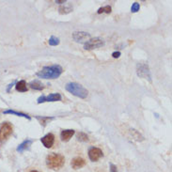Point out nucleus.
<instances>
[{
  "label": "nucleus",
  "mask_w": 172,
  "mask_h": 172,
  "mask_svg": "<svg viewBox=\"0 0 172 172\" xmlns=\"http://www.w3.org/2000/svg\"><path fill=\"white\" fill-rule=\"evenodd\" d=\"M63 73V69L60 65H52L45 66L36 74L40 78L43 79H57Z\"/></svg>",
  "instance_id": "obj_1"
},
{
  "label": "nucleus",
  "mask_w": 172,
  "mask_h": 172,
  "mask_svg": "<svg viewBox=\"0 0 172 172\" xmlns=\"http://www.w3.org/2000/svg\"><path fill=\"white\" fill-rule=\"evenodd\" d=\"M65 164V158L59 153H50L46 157V165L52 170L60 169Z\"/></svg>",
  "instance_id": "obj_2"
},
{
  "label": "nucleus",
  "mask_w": 172,
  "mask_h": 172,
  "mask_svg": "<svg viewBox=\"0 0 172 172\" xmlns=\"http://www.w3.org/2000/svg\"><path fill=\"white\" fill-rule=\"evenodd\" d=\"M65 88H66L67 91L72 93L73 95H74L76 97H79L81 99H85L88 95L87 90H86L82 85L78 84V83H75V82L68 83V84L65 86Z\"/></svg>",
  "instance_id": "obj_3"
},
{
  "label": "nucleus",
  "mask_w": 172,
  "mask_h": 172,
  "mask_svg": "<svg viewBox=\"0 0 172 172\" xmlns=\"http://www.w3.org/2000/svg\"><path fill=\"white\" fill-rule=\"evenodd\" d=\"M136 74L139 77L144 79H148L151 81V72H150V68L149 65L145 62H140L136 65Z\"/></svg>",
  "instance_id": "obj_4"
},
{
  "label": "nucleus",
  "mask_w": 172,
  "mask_h": 172,
  "mask_svg": "<svg viewBox=\"0 0 172 172\" xmlns=\"http://www.w3.org/2000/svg\"><path fill=\"white\" fill-rule=\"evenodd\" d=\"M104 45V41L103 39L101 38H90L88 40L86 43H84V48L86 50H93V49H96V48H100Z\"/></svg>",
  "instance_id": "obj_5"
},
{
  "label": "nucleus",
  "mask_w": 172,
  "mask_h": 172,
  "mask_svg": "<svg viewBox=\"0 0 172 172\" xmlns=\"http://www.w3.org/2000/svg\"><path fill=\"white\" fill-rule=\"evenodd\" d=\"M12 134V126L9 122H4L0 128V141H5Z\"/></svg>",
  "instance_id": "obj_6"
},
{
  "label": "nucleus",
  "mask_w": 172,
  "mask_h": 172,
  "mask_svg": "<svg viewBox=\"0 0 172 172\" xmlns=\"http://www.w3.org/2000/svg\"><path fill=\"white\" fill-rule=\"evenodd\" d=\"M73 39L76 43H86L90 39V34L85 31H74L73 33Z\"/></svg>",
  "instance_id": "obj_7"
},
{
  "label": "nucleus",
  "mask_w": 172,
  "mask_h": 172,
  "mask_svg": "<svg viewBox=\"0 0 172 172\" xmlns=\"http://www.w3.org/2000/svg\"><path fill=\"white\" fill-rule=\"evenodd\" d=\"M61 95L59 93H52L48 96L41 95L38 98L37 103L38 104H43L45 102H57V101H61Z\"/></svg>",
  "instance_id": "obj_8"
},
{
  "label": "nucleus",
  "mask_w": 172,
  "mask_h": 172,
  "mask_svg": "<svg viewBox=\"0 0 172 172\" xmlns=\"http://www.w3.org/2000/svg\"><path fill=\"white\" fill-rule=\"evenodd\" d=\"M104 156L103 151L99 149V148L92 147L88 150V157L92 162H97L99 159H101Z\"/></svg>",
  "instance_id": "obj_9"
},
{
  "label": "nucleus",
  "mask_w": 172,
  "mask_h": 172,
  "mask_svg": "<svg viewBox=\"0 0 172 172\" xmlns=\"http://www.w3.org/2000/svg\"><path fill=\"white\" fill-rule=\"evenodd\" d=\"M40 142L43 143V145L45 148L50 149V148L55 143V135L53 134H47L43 136V137L40 138Z\"/></svg>",
  "instance_id": "obj_10"
},
{
  "label": "nucleus",
  "mask_w": 172,
  "mask_h": 172,
  "mask_svg": "<svg viewBox=\"0 0 172 172\" xmlns=\"http://www.w3.org/2000/svg\"><path fill=\"white\" fill-rule=\"evenodd\" d=\"M86 165V161L81 157H75L72 160L71 162V165L74 169H79L82 168L83 167H85Z\"/></svg>",
  "instance_id": "obj_11"
},
{
  "label": "nucleus",
  "mask_w": 172,
  "mask_h": 172,
  "mask_svg": "<svg viewBox=\"0 0 172 172\" xmlns=\"http://www.w3.org/2000/svg\"><path fill=\"white\" fill-rule=\"evenodd\" d=\"M75 134V132L74 130H71V129H67V130H63L60 134V137H61V140L64 141V142H67L69 141L71 138L73 137V135Z\"/></svg>",
  "instance_id": "obj_12"
},
{
  "label": "nucleus",
  "mask_w": 172,
  "mask_h": 172,
  "mask_svg": "<svg viewBox=\"0 0 172 172\" xmlns=\"http://www.w3.org/2000/svg\"><path fill=\"white\" fill-rule=\"evenodd\" d=\"M129 135L133 139H135L136 141H143L144 140V136L142 135L139 132L136 131L135 129L129 128Z\"/></svg>",
  "instance_id": "obj_13"
},
{
  "label": "nucleus",
  "mask_w": 172,
  "mask_h": 172,
  "mask_svg": "<svg viewBox=\"0 0 172 172\" xmlns=\"http://www.w3.org/2000/svg\"><path fill=\"white\" fill-rule=\"evenodd\" d=\"M32 144V140L31 139H26L25 140L24 142H22V143L17 147V151H19V152H22L24 151H26L27 150L29 147H30V145Z\"/></svg>",
  "instance_id": "obj_14"
},
{
  "label": "nucleus",
  "mask_w": 172,
  "mask_h": 172,
  "mask_svg": "<svg viewBox=\"0 0 172 172\" xmlns=\"http://www.w3.org/2000/svg\"><path fill=\"white\" fill-rule=\"evenodd\" d=\"M29 87H30L32 90H43L44 88V86L38 80L31 81L30 83H29Z\"/></svg>",
  "instance_id": "obj_15"
},
{
  "label": "nucleus",
  "mask_w": 172,
  "mask_h": 172,
  "mask_svg": "<svg viewBox=\"0 0 172 172\" xmlns=\"http://www.w3.org/2000/svg\"><path fill=\"white\" fill-rule=\"evenodd\" d=\"M16 90L19 92H26L27 90V87H26V83L25 80H21L19 82L16 83Z\"/></svg>",
  "instance_id": "obj_16"
},
{
  "label": "nucleus",
  "mask_w": 172,
  "mask_h": 172,
  "mask_svg": "<svg viewBox=\"0 0 172 172\" xmlns=\"http://www.w3.org/2000/svg\"><path fill=\"white\" fill-rule=\"evenodd\" d=\"M3 114H11V115H16L18 117H23V118H26L27 120H31V118L29 117L28 115L26 114H24L22 112H17V111H14V110H10V109H8V110H5L3 111Z\"/></svg>",
  "instance_id": "obj_17"
},
{
  "label": "nucleus",
  "mask_w": 172,
  "mask_h": 172,
  "mask_svg": "<svg viewBox=\"0 0 172 172\" xmlns=\"http://www.w3.org/2000/svg\"><path fill=\"white\" fill-rule=\"evenodd\" d=\"M36 118L40 121V123L43 126H45L50 121L54 120V118H53V117H36Z\"/></svg>",
  "instance_id": "obj_18"
},
{
  "label": "nucleus",
  "mask_w": 172,
  "mask_h": 172,
  "mask_svg": "<svg viewBox=\"0 0 172 172\" xmlns=\"http://www.w3.org/2000/svg\"><path fill=\"white\" fill-rule=\"evenodd\" d=\"M58 10H59V13H60V14H67V13H70L71 11L73 10V8L70 7V6L64 5V6H60L59 9H58Z\"/></svg>",
  "instance_id": "obj_19"
},
{
  "label": "nucleus",
  "mask_w": 172,
  "mask_h": 172,
  "mask_svg": "<svg viewBox=\"0 0 172 172\" xmlns=\"http://www.w3.org/2000/svg\"><path fill=\"white\" fill-rule=\"evenodd\" d=\"M111 11H112V8L110 7V6H104V7L100 8L98 10L97 13L98 14H101V13H107V14H109Z\"/></svg>",
  "instance_id": "obj_20"
},
{
  "label": "nucleus",
  "mask_w": 172,
  "mask_h": 172,
  "mask_svg": "<svg viewBox=\"0 0 172 172\" xmlns=\"http://www.w3.org/2000/svg\"><path fill=\"white\" fill-rule=\"evenodd\" d=\"M48 43L51 46H57L59 44V43H60V40H59L58 38L55 37V36H51L49 40H48Z\"/></svg>",
  "instance_id": "obj_21"
},
{
  "label": "nucleus",
  "mask_w": 172,
  "mask_h": 172,
  "mask_svg": "<svg viewBox=\"0 0 172 172\" xmlns=\"http://www.w3.org/2000/svg\"><path fill=\"white\" fill-rule=\"evenodd\" d=\"M77 139L79 141H83V142H87L88 140V136L83 132H80L77 134Z\"/></svg>",
  "instance_id": "obj_22"
},
{
  "label": "nucleus",
  "mask_w": 172,
  "mask_h": 172,
  "mask_svg": "<svg viewBox=\"0 0 172 172\" xmlns=\"http://www.w3.org/2000/svg\"><path fill=\"white\" fill-rule=\"evenodd\" d=\"M140 9V5L138 2H135L133 5H132V7H131V11L132 12H137V11L139 10Z\"/></svg>",
  "instance_id": "obj_23"
},
{
  "label": "nucleus",
  "mask_w": 172,
  "mask_h": 172,
  "mask_svg": "<svg viewBox=\"0 0 172 172\" xmlns=\"http://www.w3.org/2000/svg\"><path fill=\"white\" fill-rule=\"evenodd\" d=\"M110 172H118L117 167L114 164H110Z\"/></svg>",
  "instance_id": "obj_24"
},
{
  "label": "nucleus",
  "mask_w": 172,
  "mask_h": 172,
  "mask_svg": "<svg viewBox=\"0 0 172 172\" xmlns=\"http://www.w3.org/2000/svg\"><path fill=\"white\" fill-rule=\"evenodd\" d=\"M121 55V52H120V51H117V52H114L113 54H112V57H113L114 58H118V57H120Z\"/></svg>",
  "instance_id": "obj_25"
},
{
  "label": "nucleus",
  "mask_w": 172,
  "mask_h": 172,
  "mask_svg": "<svg viewBox=\"0 0 172 172\" xmlns=\"http://www.w3.org/2000/svg\"><path fill=\"white\" fill-rule=\"evenodd\" d=\"M66 2H67V0H56V3H57V4H63Z\"/></svg>",
  "instance_id": "obj_26"
},
{
  "label": "nucleus",
  "mask_w": 172,
  "mask_h": 172,
  "mask_svg": "<svg viewBox=\"0 0 172 172\" xmlns=\"http://www.w3.org/2000/svg\"><path fill=\"white\" fill-rule=\"evenodd\" d=\"M30 172H39V171H37V170H32V171H30Z\"/></svg>",
  "instance_id": "obj_27"
}]
</instances>
